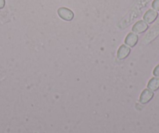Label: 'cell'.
Instances as JSON below:
<instances>
[{"label": "cell", "mask_w": 159, "mask_h": 133, "mask_svg": "<svg viewBox=\"0 0 159 133\" xmlns=\"http://www.w3.org/2000/svg\"><path fill=\"white\" fill-rule=\"evenodd\" d=\"M58 14L62 18V20L66 21H71L74 17V13L73 11L67 9L66 7H61L58 10Z\"/></svg>", "instance_id": "cell-1"}, {"label": "cell", "mask_w": 159, "mask_h": 133, "mask_svg": "<svg viewBox=\"0 0 159 133\" xmlns=\"http://www.w3.org/2000/svg\"><path fill=\"white\" fill-rule=\"evenodd\" d=\"M158 16L157 11L154 10H148L143 15V20L148 24H151L156 20Z\"/></svg>", "instance_id": "cell-2"}, {"label": "cell", "mask_w": 159, "mask_h": 133, "mask_svg": "<svg viewBox=\"0 0 159 133\" xmlns=\"http://www.w3.org/2000/svg\"><path fill=\"white\" fill-rule=\"evenodd\" d=\"M153 97H154V92L149 89H145L140 94V102L142 104H146L152 100Z\"/></svg>", "instance_id": "cell-3"}, {"label": "cell", "mask_w": 159, "mask_h": 133, "mask_svg": "<svg viewBox=\"0 0 159 133\" xmlns=\"http://www.w3.org/2000/svg\"><path fill=\"white\" fill-rule=\"evenodd\" d=\"M148 29V24L144 20H139L133 27L132 30L135 33H144Z\"/></svg>", "instance_id": "cell-4"}, {"label": "cell", "mask_w": 159, "mask_h": 133, "mask_svg": "<svg viewBox=\"0 0 159 133\" xmlns=\"http://www.w3.org/2000/svg\"><path fill=\"white\" fill-rule=\"evenodd\" d=\"M130 48L127 45H125V44H123L121 46L119 47V50H118L117 52V58L120 60H123V59H125L126 58H127V56L130 54Z\"/></svg>", "instance_id": "cell-5"}, {"label": "cell", "mask_w": 159, "mask_h": 133, "mask_svg": "<svg viewBox=\"0 0 159 133\" xmlns=\"http://www.w3.org/2000/svg\"><path fill=\"white\" fill-rule=\"evenodd\" d=\"M138 36H137V33H128L127 36H126V39H125V43L127 46H129V48H133L137 44L138 42Z\"/></svg>", "instance_id": "cell-6"}, {"label": "cell", "mask_w": 159, "mask_h": 133, "mask_svg": "<svg viewBox=\"0 0 159 133\" xmlns=\"http://www.w3.org/2000/svg\"><path fill=\"white\" fill-rule=\"evenodd\" d=\"M148 89L154 92L159 90V77H153L148 83Z\"/></svg>", "instance_id": "cell-7"}, {"label": "cell", "mask_w": 159, "mask_h": 133, "mask_svg": "<svg viewBox=\"0 0 159 133\" xmlns=\"http://www.w3.org/2000/svg\"><path fill=\"white\" fill-rule=\"evenodd\" d=\"M152 8L156 11H159V0H154L152 2Z\"/></svg>", "instance_id": "cell-8"}, {"label": "cell", "mask_w": 159, "mask_h": 133, "mask_svg": "<svg viewBox=\"0 0 159 133\" xmlns=\"http://www.w3.org/2000/svg\"><path fill=\"white\" fill-rule=\"evenodd\" d=\"M153 75L155 77H159V64L154 68V71H153Z\"/></svg>", "instance_id": "cell-9"}, {"label": "cell", "mask_w": 159, "mask_h": 133, "mask_svg": "<svg viewBox=\"0 0 159 133\" xmlns=\"http://www.w3.org/2000/svg\"><path fill=\"white\" fill-rule=\"evenodd\" d=\"M6 4V1L5 0H0V10L2 8H4Z\"/></svg>", "instance_id": "cell-10"}]
</instances>
